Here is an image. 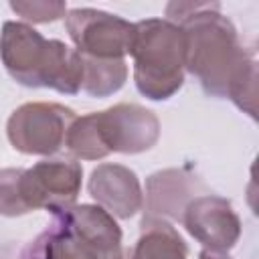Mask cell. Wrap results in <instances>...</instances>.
I'll return each instance as SVG.
<instances>
[{"instance_id":"cell-1","label":"cell","mask_w":259,"mask_h":259,"mask_svg":"<svg viewBox=\"0 0 259 259\" xmlns=\"http://www.w3.org/2000/svg\"><path fill=\"white\" fill-rule=\"evenodd\" d=\"M166 16L184 30V69L198 79L204 93L229 97L251 119H257L255 49L241 42L233 22L221 14V4L170 2Z\"/></svg>"},{"instance_id":"cell-2","label":"cell","mask_w":259,"mask_h":259,"mask_svg":"<svg viewBox=\"0 0 259 259\" xmlns=\"http://www.w3.org/2000/svg\"><path fill=\"white\" fill-rule=\"evenodd\" d=\"M0 59L8 75L24 87H47L65 95L81 89V55L63 40L45 38L26 22L2 24Z\"/></svg>"},{"instance_id":"cell-3","label":"cell","mask_w":259,"mask_h":259,"mask_svg":"<svg viewBox=\"0 0 259 259\" xmlns=\"http://www.w3.org/2000/svg\"><path fill=\"white\" fill-rule=\"evenodd\" d=\"M134 83L138 91L152 99H170L184 83L186 36L184 30L166 18H146L134 22Z\"/></svg>"},{"instance_id":"cell-4","label":"cell","mask_w":259,"mask_h":259,"mask_svg":"<svg viewBox=\"0 0 259 259\" xmlns=\"http://www.w3.org/2000/svg\"><path fill=\"white\" fill-rule=\"evenodd\" d=\"M75 117V111L61 103H24L10 113L6 136L12 148L22 154L51 156L65 148V138Z\"/></svg>"},{"instance_id":"cell-5","label":"cell","mask_w":259,"mask_h":259,"mask_svg":"<svg viewBox=\"0 0 259 259\" xmlns=\"http://www.w3.org/2000/svg\"><path fill=\"white\" fill-rule=\"evenodd\" d=\"M65 28L75 51L91 59H123L134 42V22L95 8H71Z\"/></svg>"},{"instance_id":"cell-6","label":"cell","mask_w":259,"mask_h":259,"mask_svg":"<svg viewBox=\"0 0 259 259\" xmlns=\"http://www.w3.org/2000/svg\"><path fill=\"white\" fill-rule=\"evenodd\" d=\"M83 168L75 158H49L20 172V196L26 210L47 208L53 214L75 204Z\"/></svg>"},{"instance_id":"cell-7","label":"cell","mask_w":259,"mask_h":259,"mask_svg":"<svg viewBox=\"0 0 259 259\" xmlns=\"http://www.w3.org/2000/svg\"><path fill=\"white\" fill-rule=\"evenodd\" d=\"M91 117L105 154H140L154 148L160 138L156 113L138 103H117L103 111H93Z\"/></svg>"},{"instance_id":"cell-8","label":"cell","mask_w":259,"mask_h":259,"mask_svg":"<svg viewBox=\"0 0 259 259\" xmlns=\"http://www.w3.org/2000/svg\"><path fill=\"white\" fill-rule=\"evenodd\" d=\"M182 225L186 231L210 251H229L241 237V219L233 204L217 194L194 196L184 212Z\"/></svg>"},{"instance_id":"cell-9","label":"cell","mask_w":259,"mask_h":259,"mask_svg":"<svg viewBox=\"0 0 259 259\" xmlns=\"http://www.w3.org/2000/svg\"><path fill=\"white\" fill-rule=\"evenodd\" d=\"M87 188L97 206L117 219H132L144 206V192L136 172L121 164L93 168Z\"/></svg>"},{"instance_id":"cell-10","label":"cell","mask_w":259,"mask_h":259,"mask_svg":"<svg viewBox=\"0 0 259 259\" xmlns=\"http://www.w3.org/2000/svg\"><path fill=\"white\" fill-rule=\"evenodd\" d=\"M202 190L198 178L186 170H158L146 180V210L144 221H182L186 204Z\"/></svg>"},{"instance_id":"cell-11","label":"cell","mask_w":259,"mask_h":259,"mask_svg":"<svg viewBox=\"0 0 259 259\" xmlns=\"http://www.w3.org/2000/svg\"><path fill=\"white\" fill-rule=\"evenodd\" d=\"M188 247L168 221H142V235L125 259H186Z\"/></svg>"},{"instance_id":"cell-12","label":"cell","mask_w":259,"mask_h":259,"mask_svg":"<svg viewBox=\"0 0 259 259\" xmlns=\"http://www.w3.org/2000/svg\"><path fill=\"white\" fill-rule=\"evenodd\" d=\"M53 227L55 229L47 231L32 243L30 259H117L123 253L121 249L113 253H101L77 235H73L61 223L55 221Z\"/></svg>"},{"instance_id":"cell-13","label":"cell","mask_w":259,"mask_h":259,"mask_svg":"<svg viewBox=\"0 0 259 259\" xmlns=\"http://www.w3.org/2000/svg\"><path fill=\"white\" fill-rule=\"evenodd\" d=\"M81 89L91 97H109L117 93L127 79V65L123 59H91L83 57Z\"/></svg>"},{"instance_id":"cell-14","label":"cell","mask_w":259,"mask_h":259,"mask_svg":"<svg viewBox=\"0 0 259 259\" xmlns=\"http://www.w3.org/2000/svg\"><path fill=\"white\" fill-rule=\"evenodd\" d=\"M10 8L18 16L34 24L55 22L59 18H65L67 14V4L55 2V0H16V2H10Z\"/></svg>"},{"instance_id":"cell-15","label":"cell","mask_w":259,"mask_h":259,"mask_svg":"<svg viewBox=\"0 0 259 259\" xmlns=\"http://www.w3.org/2000/svg\"><path fill=\"white\" fill-rule=\"evenodd\" d=\"M20 172L22 168L0 170V214L4 217H20L28 212L20 196Z\"/></svg>"},{"instance_id":"cell-16","label":"cell","mask_w":259,"mask_h":259,"mask_svg":"<svg viewBox=\"0 0 259 259\" xmlns=\"http://www.w3.org/2000/svg\"><path fill=\"white\" fill-rule=\"evenodd\" d=\"M198 259H233L229 253H225V251H210V249H202L200 251V255H198Z\"/></svg>"}]
</instances>
